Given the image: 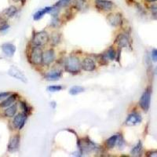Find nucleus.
<instances>
[{
	"label": "nucleus",
	"instance_id": "obj_1",
	"mask_svg": "<svg viewBox=\"0 0 157 157\" xmlns=\"http://www.w3.org/2000/svg\"><path fill=\"white\" fill-rule=\"evenodd\" d=\"M81 68H82V66H81V62L78 57L72 55L69 56L66 59L64 63V69L66 71L69 73L77 74L80 72Z\"/></svg>",
	"mask_w": 157,
	"mask_h": 157
},
{
	"label": "nucleus",
	"instance_id": "obj_2",
	"mask_svg": "<svg viewBox=\"0 0 157 157\" xmlns=\"http://www.w3.org/2000/svg\"><path fill=\"white\" fill-rule=\"evenodd\" d=\"M43 52L41 47L34 46L29 53V61L33 65H36V66L41 65V64H43Z\"/></svg>",
	"mask_w": 157,
	"mask_h": 157
},
{
	"label": "nucleus",
	"instance_id": "obj_3",
	"mask_svg": "<svg viewBox=\"0 0 157 157\" xmlns=\"http://www.w3.org/2000/svg\"><path fill=\"white\" fill-rule=\"evenodd\" d=\"M50 40V37L47 32L41 31V32H35L33 36H32V43L33 46L36 47H43L47 44Z\"/></svg>",
	"mask_w": 157,
	"mask_h": 157
},
{
	"label": "nucleus",
	"instance_id": "obj_4",
	"mask_svg": "<svg viewBox=\"0 0 157 157\" xmlns=\"http://www.w3.org/2000/svg\"><path fill=\"white\" fill-rule=\"evenodd\" d=\"M94 7L101 12H111L116 7V5L111 0H94Z\"/></svg>",
	"mask_w": 157,
	"mask_h": 157
},
{
	"label": "nucleus",
	"instance_id": "obj_5",
	"mask_svg": "<svg viewBox=\"0 0 157 157\" xmlns=\"http://www.w3.org/2000/svg\"><path fill=\"white\" fill-rule=\"evenodd\" d=\"M150 104H151V89L148 88L141 95V99L139 101V105L143 110L147 112L149 109Z\"/></svg>",
	"mask_w": 157,
	"mask_h": 157
},
{
	"label": "nucleus",
	"instance_id": "obj_6",
	"mask_svg": "<svg viewBox=\"0 0 157 157\" xmlns=\"http://www.w3.org/2000/svg\"><path fill=\"white\" fill-rule=\"evenodd\" d=\"M8 74L10 75L11 77H13V78H17L18 80H21V82H28V79H27V77L25 74L23 73V71H21L19 68H17V67L15 66H11L10 68L9 71H8Z\"/></svg>",
	"mask_w": 157,
	"mask_h": 157
},
{
	"label": "nucleus",
	"instance_id": "obj_7",
	"mask_svg": "<svg viewBox=\"0 0 157 157\" xmlns=\"http://www.w3.org/2000/svg\"><path fill=\"white\" fill-rule=\"evenodd\" d=\"M56 55L55 52L53 49H49L43 52V64L46 66H49L50 64L55 61Z\"/></svg>",
	"mask_w": 157,
	"mask_h": 157
},
{
	"label": "nucleus",
	"instance_id": "obj_8",
	"mask_svg": "<svg viewBox=\"0 0 157 157\" xmlns=\"http://www.w3.org/2000/svg\"><path fill=\"white\" fill-rule=\"evenodd\" d=\"M107 18L109 23L115 27L122 25L123 22V16L120 13H110Z\"/></svg>",
	"mask_w": 157,
	"mask_h": 157
},
{
	"label": "nucleus",
	"instance_id": "obj_9",
	"mask_svg": "<svg viewBox=\"0 0 157 157\" xmlns=\"http://www.w3.org/2000/svg\"><path fill=\"white\" fill-rule=\"evenodd\" d=\"M27 115L25 113H20V114L17 115L14 117L13 120V125L15 128L18 129V130H21L25 124V121L27 120Z\"/></svg>",
	"mask_w": 157,
	"mask_h": 157
},
{
	"label": "nucleus",
	"instance_id": "obj_10",
	"mask_svg": "<svg viewBox=\"0 0 157 157\" xmlns=\"http://www.w3.org/2000/svg\"><path fill=\"white\" fill-rule=\"evenodd\" d=\"M82 69L86 71H93L96 68V64L94 61L90 57H86L81 63Z\"/></svg>",
	"mask_w": 157,
	"mask_h": 157
},
{
	"label": "nucleus",
	"instance_id": "obj_11",
	"mask_svg": "<svg viewBox=\"0 0 157 157\" xmlns=\"http://www.w3.org/2000/svg\"><path fill=\"white\" fill-rule=\"evenodd\" d=\"M141 120H142V119H141V116L137 113H134L127 116V120L125 121V124L127 126H134L141 123Z\"/></svg>",
	"mask_w": 157,
	"mask_h": 157
},
{
	"label": "nucleus",
	"instance_id": "obj_12",
	"mask_svg": "<svg viewBox=\"0 0 157 157\" xmlns=\"http://www.w3.org/2000/svg\"><path fill=\"white\" fill-rule=\"evenodd\" d=\"M20 145V136L18 134L11 137L8 145V151L10 152H14L19 148Z\"/></svg>",
	"mask_w": 157,
	"mask_h": 157
},
{
	"label": "nucleus",
	"instance_id": "obj_13",
	"mask_svg": "<svg viewBox=\"0 0 157 157\" xmlns=\"http://www.w3.org/2000/svg\"><path fill=\"white\" fill-rule=\"evenodd\" d=\"M62 76V71L61 70H52L45 75V78L48 81H56Z\"/></svg>",
	"mask_w": 157,
	"mask_h": 157
},
{
	"label": "nucleus",
	"instance_id": "obj_14",
	"mask_svg": "<svg viewBox=\"0 0 157 157\" xmlns=\"http://www.w3.org/2000/svg\"><path fill=\"white\" fill-rule=\"evenodd\" d=\"M2 52L8 57H13L16 52V47L12 43H6L2 45Z\"/></svg>",
	"mask_w": 157,
	"mask_h": 157
},
{
	"label": "nucleus",
	"instance_id": "obj_15",
	"mask_svg": "<svg viewBox=\"0 0 157 157\" xmlns=\"http://www.w3.org/2000/svg\"><path fill=\"white\" fill-rule=\"evenodd\" d=\"M54 10V6H47V7H44L43 9H40L36 12L34 15H33V19L35 21H39V20L42 19L43 17L45 14H47V13H50L53 11Z\"/></svg>",
	"mask_w": 157,
	"mask_h": 157
},
{
	"label": "nucleus",
	"instance_id": "obj_16",
	"mask_svg": "<svg viewBox=\"0 0 157 157\" xmlns=\"http://www.w3.org/2000/svg\"><path fill=\"white\" fill-rule=\"evenodd\" d=\"M115 43L120 48L123 47H127L129 46V39L128 36L124 34H120L116 37Z\"/></svg>",
	"mask_w": 157,
	"mask_h": 157
},
{
	"label": "nucleus",
	"instance_id": "obj_17",
	"mask_svg": "<svg viewBox=\"0 0 157 157\" xmlns=\"http://www.w3.org/2000/svg\"><path fill=\"white\" fill-rule=\"evenodd\" d=\"M18 98L17 94H12L9 95L6 100H4L2 103L0 104V107L1 108H6L8 107V106H10L11 105L14 103L16 101V100Z\"/></svg>",
	"mask_w": 157,
	"mask_h": 157
},
{
	"label": "nucleus",
	"instance_id": "obj_18",
	"mask_svg": "<svg viewBox=\"0 0 157 157\" xmlns=\"http://www.w3.org/2000/svg\"><path fill=\"white\" fill-rule=\"evenodd\" d=\"M17 111V104H13L4 111V115L6 117H13L16 115Z\"/></svg>",
	"mask_w": 157,
	"mask_h": 157
},
{
	"label": "nucleus",
	"instance_id": "obj_19",
	"mask_svg": "<svg viewBox=\"0 0 157 157\" xmlns=\"http://www.w3.org/2000/svg\"><path fill=\"white\" fill-rule=\"evenodd\" d=\"M17 12V8L15 6H10L9 8L6 9L5 10L3 11L2 14L6 17L10 18L13 17Z\"/></svg>",
	"mask_w": 157,
	"mask_h": 157
},
{
	"label": "nucleus",
	"instance_id": "obj_20",
	"mask_svg": "<svg viewBox=\"0 0 157 157\" xmlns=\"http://www.w3.org/2000/svg\"><path fill=\"white\" fill-rule=\"evenodd\" d=\"M118 138H119V136L117 134L116 135H113L112 137H110L107 141H105L106 147L109 149H112L115 147V145H116V143L118 142Z\"/></svg>",
	"mask_w": 157,
	"mask_h": 157
},
{
	"label": "nucleus",
	"instance_id": "obj_21",
	"mask_svg": "<svg viewBox=\"0 0 157 157\" xmlns=\"http://www.w3.org/2000/svg\"><path fill=\"white\" fill-rule=\"evenodd\" d=\"M104 55H105V57L108 60L109 59V60H111V61H113V60L116 59V52L113 47H110V48L108 49L107 51L104 54Z\"/></svg>",
	"mask_w": 157,
	"mask_h": 157
},
{
	"label": "nucleus",
	"instance_id": "obj_22",
	"mask_svg": "<svg viewBox=\"0 0 157 157\" xmlns=\"http://www.w3.org/2000/svg\"><path fill=\"white\" fill-rule=\"evenodd\" d=\"M71 3H72V0H58L54 6L55 7L61 9V8L66 7L68 6L71 5Z\"/></svg>",
	"mask_w": 157,
	"mask_h": 157
},
{
	"label": "nucleus",
	"instance_id": "obj_23",
	"mask_svg": "<svg viewBox=\"0 0 157 157\" xmlns=\"http://www.w3.org/2000/svg\"><path fill=\"white\" fill-rule=\"evenodd\" d=\"M84 90H85V89H84L82 86H72L71 89H70L69 94L71 95H77V94H78L82 93Z\"/></svg>",
	"mask_w": 157,
	"mask_h": 157
},
{
	"label": "nucleus",
	"instance_id": "obj_24",
	"mask_svg": "<svg viewBox=\"0 0 157 157\" xmlns=\"http://www.w3.org/2000/svg\"><path fill=\"white\" fill-rule=\"evenodd\" d=\"M141 149H142V145H141V141H139V142L137 143V145L132 149L131 154L134 155H138L140 154V152H141Z\"/></svg>",
	"mask_w": 157,
	"mask_h": 157
},
{
	"label": "nucleus",
	"instance_id": "obj_25",
	"mask_svg": "<svg viewBox=\"0 0 157 157\" xmlns=\"http://www.w3.org/2000/svg\"><path fill=\"white\" fill-rule=\"evenodd\" d=\"M151 5L149 6V10L152 13V15L155 19H157V3L153 2V3H150Z\"/></svg>",
	"mask_w": 157,
	"mask_h": 157
},
{
	"label": "nucleus",
	"instance_id": "obj_26",
	"mask_svg": "<svg viewBox=\"0 0 157 157\" xmlns=\"http://www.w3.org/2000/svg\"><path fill=\"white\" fill-rule=\"evenodd\" d=\"M63 86L61 85H52V86H49L47 87V90L50 92H57V91H61L63 90Z\"/></svg>",
	"mask_w": 157,
	"mask_h": 157
},
{
	"label": "nucleus",
	"instance_id": "obj_27",
	"mask_svg": "<svg viewBox=\"0 0 157 157\" xmlns=\"http://www.w3.org/2000/svg\"><path fill=\"white\" fill-rule=\"evenodd\" d=\"M21 108L24 111V113L28 116L31 112V109L29 108V106L28 105V104L25 101H21Z\"/></svg>",
	"mask_w": 157,
	"mask_h": 157
},
{
	"label": "nucleus",
	"instance_id": "obj_28",
	"mask_svg": "<svg viewBox=\"0 0 157 157\" xmlns=\"http://www.w3.org/2000/svg\"><path fill=\"white\" fill-rule=\"evenodd\" d=\"M152 59L154 62H157V49L152 50Z\"/></svg>",
	"mask_w": 157,
	"mask_h": 157
},
{
	"label": "nucleus",
	"instance_id": "obj_29",
	"mask_svg": "<svg viewBox=\"0 0 157 157\" xmlns=\"http://www.w3.org/2000/svg\"><path fill=\"white\" fill-rule=\"evenodd\" d=\"M11 94L10 92H2V93H0V100L1 99H3V98H6L8 97L9 95H10Z\"/></svg>",
	"mask_w": 157,
	"mask_h": 157
},
{
	"label": "nucleus",
	"instance_id": "obj_30",
	"mask_svg": "<svg viewBox=\"0 0 157 157\" xmlns=\"http://www.w3.org/2000/svg\"><path fill=\"white\" fill-rule=\"evenodd\" d=\"M145 2L148 3H153V2H157V0H145Z\"/></svg>",
	"mask_w": 157,
	"mask_h": 157
},
{
	"label": "nucleus",
	"instance_id": "obj_31",
	"mask_svg": "<svg viewBox=\"0 0 157 157\" xmlns=\"http://www.w3.org/2000/svg\"><path fill=\"white\" fill-rule=\"evenodd\" d=\"M20 2H21V5L24 6L25 3H26V2H27V0H20Z\"/></svg>",
	"mask_w": 157,
	"mask_h": 157
},
{
	"label": "nucleus",
	"instance_id": "obj_32",
	"mask_svg": "<svg viewBox=\"0 0 157 157\" xmlns=\"http://www.w3.org/2000/svg\"><path fill=\"white\" fill-rule=\"evenodd\" d=\"M10 1H12V2H19L20 0H10Z\"/></svg>",
	"mask_w": 157,
	"mask_h": 157
},
{
	"label": "nucleus",
	"instance_id": "obj_33",
	"mask_svg": "<svg viewBox=\"0 0 157 157\" xmlns=\"http://www.w3.org/2000/svg\"><path fill=\"white\" fill-rule=\"evenodd\" d=\"M155 73L157 74V67H156V68H155Z\"/></svg>",
	"mask_w": 157,
	"mask_h": 157
}]
</instances>
